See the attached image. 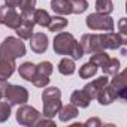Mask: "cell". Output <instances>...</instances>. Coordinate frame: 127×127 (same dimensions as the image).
Segmentation results:
<instances>
[{
  "label": "cell",
  "mask_w": 127,
  "mask_h": 127,
  "mask_svg": "<svg viewBox=\"0 0 127 127\" xmlns=\"http://www.w3.org/2000/svg\"><path fill=\"white\" fill-rule=\"evenodd\" d=\"M112 11H114L112 0H96V12L109 15Z\"/></svg>",
  "instance_id": "obj_27"
},
{
  "label": "cell",
  "mask_w": 127,
  "mask_h": 127,
  "mask_svg": "<svg viewBox=\"0 0 127 127\" xmlns=\"http://www.w3.org/2000/svg\"><path fill=\"white\" fill-rule=\"evenodd\" d=\"M32 20L34 21V24H37L40 27H48L51 17H49V14L45 9H34L33 15H32Z\"/></svg>",
  "instance_id": "obj_23"
},
{
  "label": "cell",
  "mask_w": 127,
  "mask_h": 127,
  "mask_svg": "<svg viewBox=\"0 0 127 127\" xmlns=\"http://www.w3.org/2000/svg\"><path fill=\"white\" fill-rule=\"evenodd\" d=\"M79 45H81L84 54H94L97 51H105L100 43V34H96V33L82 34Z\"/></svg>",
  "instance_id": "obj_10"
},
{
  "label": "cell",
  "mask_w": 127,
  "mask_h": 127,
  "mask_svg": "<svg viewBox=\"0 0 127 127\" xmlns=\"http://www.w3.org/2000/svg\"><path fill=\"white\" fill-rule=\"evenodd\" d=\"M100 43L103 49H118V48H124V45L127 43V36H123L120 33L112 32H106L100 34Z\"/></svg>",
  "instance_id": "obj_8"
},
{
  "label": "cell",
  "mask_w": 127,
  "mask_h": 127,
  "mask_svg": "<svg viewBox=\"0 0 127 127\" xmlns=\"http://www.w3.org/2000/svg\"><path fill=\"white\" fill-rule=\"evenodd\" d=\"M18 73L23 79L32 82L33 78H34V73H36V64H33L32 61H26L18 67Z\"/></svg>",
  "instance_id": "obj_20"
},
{
  "label": "cell",
  "mask_w": 127,
  "mask_h": 127,
  "mask_svg": "<svg viewBox=\"0 0 127 127\" xmlns=\"http://www.w3.org/2000/svg\"><path fill=\"white\" fill-rule=\"evenodd\" d=\"M45 126H49V127H55V123H54L51 118H48V117H43V115L40 114V115H39V118L34 121L33 127H45Z\"/></svg>",
  "instance_id": "obj_31"
},
{
  "label": "cell",
  "mask_w": 127,
  "mask_h": 127,
  "mask_svg": "<svg viewBox=\"0 0 127 127\" xmlns=\"http://www.w3.org/2000/svg\"><path fill=\"white\" fill-rule=\"evenodd\" d=\"M108 60H109V55L105 51H97V52L91 54V58H90V61L93 63L94 66H97V67H103V64Z\"/></svg>",
  "instance_id": "obj_28"
},
{
  "label": "cell",
  "mask_w": 127,
  "mask_h": 127,
  "mask_svg": "<svg viewBox=\"0 0 127 127\" xmlns=\"http://www.w3.org/2000/svg\"><path fill=\"white\" fill-rule=\"evenodd\" d=\"M52 48H54L55 54L67 55L73 60H79L84 57V51H82L79 42L73 37L72 33H67V32H60L58 34H55Z\"/></svg>",
  "instance_id": "obj_1"
},
{
  "label": "cell",
  "mask_w": 127,
  "mask_h": 127,
  "mask_svg": "<svg viewBox=\"0 0 127 127\" xmlns=\"http://www.w3.org/2000/svg\"><path fill=\"white\" fill-rule=\"evenodd\" d=\"M42 102H43V111L42 115L52 118L57 115V112L61 108V91L57 87L45 88L42 93Z\"/></svg>",
  "instance_id": "obj_2"
},
{
  "label": "cell",
  "mask_w": 127,
  "mask_h": 127,
  "mask_svg": "<svg viewBox=\"0 0 127 127\" xmlns=\"http://www.w3.org/2000/svg\"><path fill=\"white\" fill-rule=\"evenodd\" d=\"M30 40V48L36 54H43L48 49V36L45 33H33Z\"/></svg>",
  "instance_id": "obj_13"
},
{
  "label": "cell",
  "mask_w": 127,
  "mask_h": 127,
  "mask_svg": "<svg viewBox=\"0 0 127 127\" xmlns=\"http://www.w3.org/2000/svg\"><path fill=\"white\" fill-rule=\"evenodd\" d=\"M18 8L21 9V15L24 18H32L33 11L36 9V0H21V5Z\"/></svg>",
  "instance_id": "obj_25"
},
{
  "label": "cell",
  "mask_w": 127,
  "mask_h": 127,
  "mask_svg": "<svg viewBox=\"0 0 127 127\" xmlns=\"http://www.w3.org/2000/svg\"><path fill=\"white\" fill-rule=\"evenodd\" d=\"M75 70H76V66H75V60H73V58L64 57V58L60 60V63H58V72H60L61 75L67 76V75L75 73Z\"/></svg>",
  "instance_id": "obj_21"
},
{
  "label": "cell",
  "mask_w": 127,
  "mask_h": 127,
  "mask_svg": "<svg viewBox=\"0 0 127 127\" xmlns=\"http://www.w3.org/2000/svg\"><path fill=\"white\" fill-rule=\"evenodd\" d=\"M33 27H34V21L32 18H24L23 17V21L15 29V32H17L20 39H30L32 34H33Z\"/></svg>",
  "instance_id": "obj_15"
},
{
  "label": "cell",
  "mask_w": 127,
  "mask_h": 127,
  "mask_svg": "<svg viewBox=\"0 0 127 127\" xmlns=\"http://www.w3.org/2000/svg\"><path fill=\"white\" fill-rule=\"evenodd\" d=\"M57 115H58L60 121L67 123V121H70V120H73V118L78 117V108L75 105H72V103L70 105H64V106L61 105V108L57 112Z\"/></svg>",
  "instance_id": "obj_17"
},
{
  "label": "cell",
  "mask_w": 127,
  "mask_h": 127,
  "mask_svg": "<svg viewBox=\"0 0 127 127\" xmlns=\"http://www.w3.org/2000/svg\"><path fill=\"white\" fill-rule=\"evenodd\" d=\"M11 105L8 102H0V123H5L11 117Z\"/></svg>",
  "instance_id": "obj_30"
},
{
  "label": "cell",
  "mask_w": 127,
  "mask_h": 127,
  "mask_svg": "<svg viewBox=\"0 0 127 127\" xmlns=\"http://www.w3.org/2000/svg\"><path fill=\"white\" fill-rule=\"evenodd\" d=\"M85 24L90 30H100V32H112L114 27H115V23L114 20L106 15V14H100V12H94V14H90L87 18H85Z\"/></svg>",
  "instance_id": "obj_5"
},
{
  "label": "cell",
  "mask_w": 127,
  "mask_h": 127,
  "mask_svg": "<svg viewBox=\"0 0 127 127\" xmlns=\"http://www.w3.org/2000/svg\"><path fill=\"white\" fill-rule=\"evenodd\" d=\"M97 100H99V103L102 105V106H108V105H111V103H114L117 99H118V96H117V93H115V90L109 85V82L99 91V94H97V97H96Z\"/></svg>",
  "instance_id": "obj_14"
},
{
  "label": "cell",
  "mask_w": 127,
  "mask_h": 127,
  "mask_svg": "<svg viewBox=\"0 0 127 127\" xmlns=\"http://www.w3.org/2000/svg\"><path fill=\"white\" fill-rule=\"evenodd\" d=\"M84 124H85V126H91V127H100V126H102V121H100L99 118H96V117H94V118L87 120Z\"/></svg>",
  "instance_id": "obj_33"
},
{
  "label": "cell",
  "mask_w": 127,
  "mask_h": 127,
  "mask_svg": "<svg viewBox=\"0 0 127 127\" xmlns=\"http://www.w3.org/2000/svg\"><path fill=\"white\" fill-rule=\"evenodd\" d=\"M108 82H109L108 76H106V75H103V76H100V78H97V79H94V81H91V82L85 84V87H84L82 90H84V93L90 97V100H94V99L97 97L99 91H100V90L108 84Z\"/></svg>",
  "instance_id": "obj_12"
},
{
  "label": "cell",
  "mask_w": 127,
  "mask_h": 127,
  "mask_svg": "<svg viewBox=\"0 0 127 127\" xmlns=\"http://www.w3.org/2000/svg\"><path fill=\"white\" fill-rule=\"evenodd\" d=\"M126 18H121L120 21H118V29H120V34H123V36H127V29H126Z\"/></svg>",
  "instance_id": "obj_32"
},
{
  "label": "cell",
  "mask_w": 127,
  "mask_h": 127,
  "mask_svg": "<svg viewBox=\"0 0 127 127\" xmlns=\"http://www.w3.org/2000/svg\"><path fill=\"white\" fill-rule=\"evenodd\" d=\"M3 97L6 99V102L11 106L24 105L29 100V91H27V88H24L21 85L5 82V85H3Z\"/></svg>",
  "instance_id": "obj_4"
},
{
  "label": "cell",
  "mask_w": 127,
  "mask_h": 127,
  "mask_svg": "<svg viewBox=\"0 0 127 127\" xmlns=\"http://www.w3.org/2000/svg\"><path fill=\"white\" fill-rule=\"evenodd\" d=\"M90 97L84 93V90H75L70 96V103L75 105L76 108H88L90 105Z\"/></svg>",
  "instance_id": "obj_19"
},
{
  "label": "cell",
  "mask_w": 127,
  "mask_h": 127,
  "mask_svg": "<svg viewBox=\"0 0 127 127\" xmlns=\"http://www.w3.org/2000/svg\"><path fill=\"white\" fill-rule=\"evenodd\" d=\"M52 73V63L51 61H40L36 64V73L32 84L37 88H43L49 84V76Z\"/></svg>",
  "instance_id": "obj_6"
},
{
  "label": "cell",
  "mask_w": 127,
  "mask_h": 127,
  "mask_svg": "<svg viewBox=\"0 0 127 127\" xmlns=\"http://www.w3.org/2000/svg\"><path fill=\"white\" fill-rule=\"evenodd\" d=\"M70 2V6H72V14H82L88 9V2L87 0H69Z\"/></svg>",
  "instance_id": "obj_29"
},
{
  "label": "cell",
  "mask_w": 127,
  "mask_h": 127,
  "mask_svg": "<svg viewBox=\"0 0 127 127\" xmlns=\"http://www.w3.org/2000/svg\"><path fill=\"white\" fill-rule=\"evenodd\" d=\"M15 69H17L15 60L0 58V81H6L8 78H11Z\"/></svg>",
  "instance_id": "obj_16"
},
{
  "label": "cell",
  "mask_w": 127,
  "mask_h": 127,
  "mask_svg": "<svg viewBox=\"0 0 127 127\" xmlns=\"http://www.w3.org/2000/svg\"><path fill=\"white\" fill-rule=\"evenodd\" d=\"M26 55V45L20 37L8 36L0 43V58L6 60H17L20 57Z\"/></svg>",
  "instance_id": "obj_3"
},
{
  "label": "cell",
  "mask_w": 127,
  "mask_h": 127,
  "mask_svg": "<svg viewBox=\"0 0 127 127\" xmlns=\"http://www.w3.org/2000/svg\"><path fill=\"white\" fill-rule=\"evenodd\" d=\"M51 9L61 17L72 14V6L69 0H51Z\"/></svg>",
  "instance_id": "obj_18"
},
{
  "label": "cell",
  "mask_w": 127,
  "mask_h": 127,
  "mask_svg": "<svg viewBox=\"0 0 127 127\" xmlns=\"http://www.w3.org/2000/svg\"><path fill=\"white\" fill-rule=\"evenodd\" d=\"M6 6H11V8H18L21 5V0H5Z\"/></svg>",
  "instance_id": "obj_34"
},
{
  "label": "cell",
  "mask_w": 127,
  "mask_h": 127,
  "mask_svg": "<svg viewBox=\"0 0 127 127\" xmlns=\"http://www.w3.org/2000/svg\"><path fill=\"white\" fill-rule=\"evenodd\" d=\"M40 112L33 108V106H29V105H20L18 111H17V123L21 124V126H27V127H33L34 121L39 118Z\"/></svg>",
  "instance_id": "obj_7"
},
{
  "label": "cell",
  "mask_w": 127,
  "mask_h": 127,
  "mask_svg": "<svg viewBox=\"0 0 127 127\" xmlns=\"http://www.w3.org/2000/svg\"><path fill=\"white\" fill-rule=\"evenodd\" d=\"M109 85L115 90L118 99L126 100L127 99V79H126V72H118L117 75L112 76Z\"/></svg>",
  "instance_id": "obj_11"
},
{
  "label": "cell",
  "mask_w": 127,
  "mask_h": 127,
  "mask_svg": "<svg viewBox=\"0 0 127 127\" xmlns=\"http://www.w3.org/2000/svg\"><path fill=\"white\" fill-rule=\"evenodd\" d=\"M97 69H99L97 66H94L91 61H88V63H85V64H82L79 67V76L82 79H88V78H91L97 73Z\"/></svg>",
  "instance_id": "obj_26"
},
{
  "label": "cell",
  "mask_w": 127,
  "mask_h": 127,
  "mask_svg": "<svg viewBox=\"0 0 127 127\" xmlns=\"http://www.w3.org/2000/svg\"><path fill=\"white\" fill-rule=\"evenodd\" d=\"M6 81H0V99L3 97V85H5Z\"/></svg>",
  "instance_id": "obj_35"
},
{
  "label": "cell",
  "mask_w": 127,
  "mask_h": 127,
  "mask_svg": "<svg viewBox=\"0 0 127 127\" xmlns=\"http://www.w3.org/2000/svg\"><path fill=\"white\" fill-rule=\"evenodd\" d=\"M120 60L118 58H111L109 57V60L103 64V73L106 75V76H114V75H117L118 72H120Z\"/></svg>",
  "instance_id": "obj_24"
},
{
  "label": "cell",
  "mask_w": 127,
  "mask_h": 127,
  "mask_svg": "<svg viewBox=\"0 0 127 127\" xmlns=\"http://www.w3.org/2000/svg\"><path fill=\"white\" fill-rule=\"evenodd\" d=\"M23 21V15L15 11V8L11 6H0V24H3L9 29H17Z\"/></svg>",
  "instance_id": "obj_9"
},
{
  "label": "cell",
  "mask_w": 127,
  "mask_h": 127,
  "mask_svg": "<svg viewBox=\"0 0 127 127\" xmlns=\"http://www.w3.org/2000/svg\"><path fill=\"white\" fill-rule=\"evenodd\" d=\"M67 24H69L67 18L61 17V15H55V17H51L49 24H48V29H49V32H54V33H55V32L64 30V29L67 27Z\"/></svg>",
  "instance_id": "obj_22"
}]
</instances>
